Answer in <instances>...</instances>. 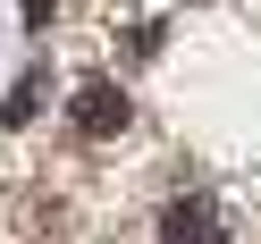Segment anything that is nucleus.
<instances>
[{"label":"nucleus","mask_w":261,"mask_h":244,"mask_svg":"<svg viewBox=\"0 0 261 244\" xmlns=\"http://www.w3.org/2000/svg\"><path fill=\"white\" fill-rule=\"evenodd\" d=\"M68 126H76L85 143H110V135H126V126H135V101H126L110 76H93V85L68 101Z\"/></svg>","instance_id":"f257e3e1"},{"label":"nucleus","mask_w":261,"mask_h":244,"mask_svg":"<svg viewBox=\"0 0 261 244\" xmlns=\"http://www.w3.org/2000/svg\"><path fill=\"white\" fill-rule=\"evenodd\" d=\"M42 93H51V68H25L17 85H9V101H0V135H17V126L42 110Z\"/></svg>","instance_id":"7ed1b4c3"},{"label":"nucleus","mask_w":261,"mask_h":244,"mask_svg":"<svg viewBox=\"0 0 261 244\" xmlns=\"http://www.w3.org/2000/svg\"><path fill=\"white\" fill-rule=\"evenodd\" d=\"M160 244H227V219L211 194H177L169 210H160Z\"/></svg>","instance_id":"f03ea898"},{"label":"nucleus","mask_w":261,"mask_h":244,"mask_svg":"<svg viewBox=\"0 0 261 244\" xmlns=\"http://www.w3.org/2000/svg\"><path fill=\"white\" fill-rule=\"evenodd\" d=\"M51 9H59V0H25V25L42 34V25H51Z\"/></svg>","instance_id":"20e7f679"}]
</instances>
